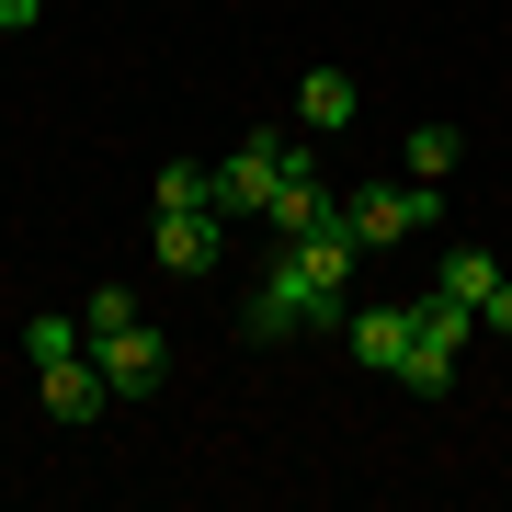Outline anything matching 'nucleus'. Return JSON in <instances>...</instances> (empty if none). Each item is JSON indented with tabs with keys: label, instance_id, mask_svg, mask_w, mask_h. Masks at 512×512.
Masks as SVG:
<instances>
[{
	"label": "nucleus",
	"instance_id": "15",
	"mask_svg": "<svg viewBox=\"0 0 512 512\" xmlns=\"http://www.w3.org/2000/svg\"><path fill=\"white\" fill-rule=\"evenodd\" d=\"M46 12V0H0V35H23V23H35Z\"/></svg>",
	"mask_w": 512,
	"mask_h": 512
},
{
	"label": "nucleus",
	"instance_id": "3",
	"mask_svg": "<svg viewBox=\"0 0 512 512\" xmlns=\"http://www.w3.org/2000/svg\"><path fill=\"white\" fill-rule=\"evenodd\" d=\"M285 126H262V137H239L228 160H217V217H262V205H274V183H285Z\"/></svg>",
	"mask_w": 512,
	"mask_h": 512
},
{
	"label": "nucleus",
	"instance_id": "13",
	"mask_svg": "<svg viewBox=\"0 0 512 512\" xmlns=\"http://www.w3.org/2000/svg\"><path fill=\"white\" fill-rule=\"evenodd\" d=\"M80 319H92V330H114V319H137V285H92V296H80Z\"/></svg>",
	"mask_w": 512,
	"mask_h": 512
},
{
	"label": "nucleus",
	"instance_id": "14",
	"mask_svg": "<svg viewBox=\"0 0 512 512\" xmlns=\"http://www.w3.org/2000/svg\"><path fill=\"white\" fill-rule=\"evenodd\" d=\"M478 330H501V342H512V274H501L490 296H478Z\"/></svg>",
	"mask_w": 512,
	"mask_h": 512
},
{
	"label": "nucleus",
	"instance_id": "12",
	"mask_svg": "<svg viewBox=\"0 0 512 512\" xmlns=\"http://www.w3.org/2000/svg\"><path fill=\"white\" fill-rule=\"evenodd\" d=\"M160 205H217V160H171L160 171Z\"/></svg>",
	"mask_w": 512,
	"mask_h": 512
},
{
	"label": "nucleus",
	"instance_id": "7",
	"mask_svg": "<svg viewBox=\"0 0 512 512\" xmlns=\"http://www.w3.org/2000/svg\"><path fill=\"white\" fill-rule=\"evenodd\" d=\"M353 114H365V92H353L342 69H308V80H296V126H308V137H342Z\"/></svg>",
	"mask_w": 512,
	"mask_h": 512
},
{
	"label": "nucleus",
	"instance_id": "11",
	"mask_svg": "<svg viewBox=\"0 0 512 512\" xmlns=\"http://www.w3.org/2000/svg\"><path fill=\"white\" fill-rule=\"evenodd\" d=\"M456 160H467V126H444V114H433V126H410V183H444Z\"/></svg>",
	"mask_w": 512,
	"mask_h": 512
},
{
	"label": "nucleus",
	"instance_id": "10",
	"mask_svg": "<svg viewBox=\"0 0 512 512\" xmlns=\"http://www.w3.org/2000/svg\"><path fill=\"white\" fill-rule=\"evenodd\" d=\"M490 285H501V262L478 251V239H444V262H433V296H467V308H478Z\"/></svg>",
	"mask_w": 512,
	"mask_h": 512
},
{
	"label": "nucleus",
	"instance_id": "4",
	"mask_svg": "<svg viewBox=\"0 0 512 512\" xmlns=\"http://www.w3.org/2000/svg\"><path fill=\"white\" fill-rule=\"evenodd\" d=\"M92 365H103L114 399H148V387L171 376V342H160L148 319H114V330H92Z\"/></svg>",
	"mask_w": 512,
	"mask_h": 512
},
{
	"label": "nucleus",
	"instance_id": "9",
	"mask_svg": "<svg viewBox=\"0 0 512 512\" xmlns=\"http://www.w3.org/2000/svg\"><path fill=\"white\" fill-rule=\"evenodd\" d=\"M23 353H35V376L46 365H80V353H92V319H80V308H35V319H23Z\"/></svg>",
	"mask_w": 512,
	"mask_h": 512
},
{
	"label": "nucleus",
	"instance_id": "5",
	"mask_svg": "<svg viewBox=\"0 0 512 512\" xmlns=\"http://www.w3.org/2000/svg\"><path fill=\"white\" fill-rule=\"evenodd\" d=\"M217 251H228L217 205H160V262H171V274H217Z\"/></svg>",
	"mask_w": 512,
	"mask_h": 512
},
{
	"label": "nucleus",
	"instance_id": "1",
	"mask_svg": "<svg viewBox=\"0 0 512 512\" xmlns=\"http://www.w3.org/2000/svg\"><path fill=\"white\" fill-rule=\"evenodd\" d=\"M330 308H342V285H319L308 262L274 239V262H262V285H251V308H239V330H251V342H285V330H330Z\"/></svg>",
	"mask_w": 512,
	"mask_h": 512
},
{
	"label": "nucleus",
	"instance_id": "6",
	"mask_svg": "<svg viewBox=\"0 0 512 512\" xmlns=\"http://www.w3.org/2000/svg\"><path fill=\"white\" fill-rule=\"evenodd\" d=\"M342 342H353V365L399 376V353H410V296H376V308H353V319H342Z\"/></svg>",
	"mask_w": 512,
	"mask_h": 512
},
{
	"label": "nucleus",
	"instance_id": "2",
	"mask_svg": "<svg viewBox=\"0 0 512 512\" xmlns=\"http://www.w3.org/2000/svg\"><path fill=\"white\" fill-rule=\"evenodd\" d=\"M342 217H353V239H365V251H399V239H410V228H433L444 205H433V183H410V171H399V183L342 194Z\"/></svg>",
	"mask_w": 512,
	"mask_h": 512
},
{
	"label": "nucleus",
	"instance_id": "8",
	"mask_svg": "<svg viewBox=\"0 0 512 512\" xmlns=\"http://www.w3.org/2000/svg\"><path fill=\"white\" fill-rule=\"evenodd\" d=\"M103 399H114V387H103L92 353H80V365H46V421H69V433H80V421H103Z\"/></svg>",
	"mask_w": 512,
	"mask_h": 512
}]
</instances>
